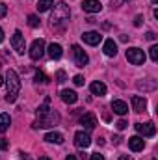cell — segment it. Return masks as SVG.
I'll list each match as a JSON object with an SVG mask.
<instances>
[{
    "label": "cell",
    "mask_w": 158,
    "mask_h": 160,
    "mask_svg": "<svg viewBox=\"0 0 158 160\" xmlns=\"http://www.w3.org/2000/svg\"><path fill=\"white\" fill-rule=\"evenodd\" d=\"M145 38H147L149 41H155V38H156V36H155V32H147V34H145Z\"/></svg>",
    "instance_id": "33"
},
{
    "label": "cell",
    "mask_w": 158,
    "mask_h": 160,
    "mask_svg": "<svg viewBox=\"0 0 158 160\" xmlns=\"http://www.w3.org/2000/svg\"><path fill=\"white\" fill-rule=\"evenodd\" d=\"M141 21H143V19H141V15H138V17H136V21H134V24H136V26H140V24H141Z\"/></svg>",
    "instance_id": "35"
},
{
    "label": "cell",
    "mask_w": 158,
    "mask_h": 160,
    "mask_svg": "<svg viewBox=\"0 0 158 160\" xmlns=\"http://www.w3.org/2000/svg\"><path fill=\"white\" fill-rule=\"evenodd\" d=\"M36 82H41V84H47V82H48V78H47V77H45L43 73H39V71H37V73H36Z\"/></svg>",
    "instance_id": "27"
},
{
    "label": "cell",
    "mask_w": 158,
    "mask_h": 160,
    "mask_svg": "<svg viewBox=\"0 0 158 160\" xmlns=\"http://www.w3.org/2000/svg\"><path fill=\"white\" fill-rule=\"evenodd\" d=\"M62 101L67 102V104H75V102L78 101V95H77V91H73V89H63V91H62Z\"/></svg>",
    "instance_id": "17"
},
{
    "label": "cell",
    "mask_w": 158,
    "mask_h": 160,
    "mask_svg": "<svg viewBox=\"0 0 158 160\" xmlns=\"http://www.w3.org/2000/svg\"><path fill=\"white\" fill-rule=\"evenodd\" d=\"M123 2H125V0H112V8H119Z\"/></svg>",
    "instance_id": "34"
},
{
    "label": "cell",
    "mask_w": 158,
    "mask_h": 160,
    "mask_svg": "<svg viewBox=\"0 0 158 160\" xmlns=\"http://www.w3.org/2000/svg\"><path fill=\"white\" fill-rule=\"evenodd\" d=\"M11 47L17 54H24L26 52V41H24V36L21 30H15V34L11 36Z\"/></svg>",
    "instance_id": "5"
},
{
    "label": "cell",
    "mask_w": 158,
    "mask_h": 160,
    "mask_svg": "<svg viewBox=\"0 0 158 160\" xmlns=\"http://www.w3.org/2000/svg\"><path fill=\"white\" fill-rule=\"evenodd\" d=\"M2 84H4V78H2V77H0V86H2Z\"/></svg>",
    "instance_id": "41"
},
{
    "label": "cell",
    "mask_w": 158,
    "mask_h": 160,
    "mask_svg": "<svg viewBox=\"0 0 158 160\" xmlns=\"http://www.w3.org/2000/svg\"><path fill=\"white\" fill-rule=\"evenodd\" d=\"M82 9L87 13H99L102 9V4L99 0H84L82 2Z\"/></svg>",
    "instance_id": "10"
},
{
    "label": "cell",
    "mask_w": 158,
    "mask_h": 160,
    "mask_svg": "<svg viewBox=\"0 0 158 160\" xmlns=\"http://www.w3.org/2000/svg\"><path fill=\"white\" fill-rule=\"evenodd\" d=\"M62 54H63L62 45H58V43H50V45H48V56H50L52 60H60Z\"/></svg>",
    "instance_id": "16"
},
{
    "label": "cell",
    "mask_w": 158,
    "mask_h": 160,
    "mask_svg": "<svg viewBox=\"0 0 158 160\" xmlns=\"http://www.w3.org/2000/svg\"><path fill=\"white\" fill-rule=\"evenodd\" d=\"M75 145L80 147V149H86V147L91 145V138H89V134H87L86 130H78V132L75 134Z\"/></svg>",
    "instance_id": "8"
},
{
    "label": "cell",
    "mask_w": 158,
    "mask_h": 160,
    "mask_svg": "<svg viewBox=\"0 0 158 160\" xmlns=\"http://www.w3.org/2000/svg\"><path fill=\"white\" fill-rule=\"evenodd\" d=\"M130 102H132V110H134V112H143V110L147 108V99H145V97L134 95V97L130 99Z\"/></svg>",
    "instance_id": "11"
},
{
    "label": "cell",
    "mask_w": 158,
    "mask_h": 160,
    "mask_svg": "<svg viewBox=\"0 0 158 160\" xmlns=\"http://www.w3.org/2000/svg\"><path fill=\"white\" fill-rule=\"evenodd\" d=\"M126 60L132 63V65H141L145 62V52L138 47H130L126 50Z\"/></svg>",
    "instance_id": "4"
},
{
    "label": "cell",
    "mask_w": 158,
    "mask_h": 160,
    "mask_svg": "<svg viewBox=\"0 0 158 160\" xmlns=\"http://www.w3.org/2000/svg\"><path fill=\"white\" fill-rule=\"evenodd\" d=\"M149 54H151V60L153 62H158V45H153L149 48Z\"/></svg>",
    "instance_id": "25"
},
{
    "label": "cell",
    "mask_w": 158,
    "mask_h": 160,
    "mask_svg": "<svg viewBox=\"0 0 158 160\" xmlns=\"http://www.w3.org/2000/svg\"><path fill=\"white\" fill-rule=\"evenodd\" d=\"M2 41H4V30L0 28V43H2Z\"/></svg>",
    "instance_id": "37"
},
{
    "label": "cell",
    "mask_w": 158,
    "mask_h": 160,
    "mask_svg": "<svg viewBox=\"0 0 158 160\" xmlns=\"http://www.w3.org/2000/svg\"><path fill=\"white\" fill-rule=\"evenodd\" d=\"M65 78H67L65 71H58V73H56V82H58V84H63V82H65Z\"/></svg>",
    "instance_id": "26"
},
{
    "label": "cell",
    "mask_w": 158,
    "mask_h": 160,
    "mask_svg": "<svg viewBox=\"0 0 158 160\" xmlns=\"http://www.w3.org/2000/svg\"><path fill=\"white\" fill-rule=\"evenodd\" d=\"M128 147H130L134 153H138V151H143L145 142H143V138H140V136H132V138H128Z\"/></svg>",
    "instance_id": "14"
},
{
    "label": "cell",
    "mask_w": 158,
    "mask_h": 160,
    "mask_svg": "<svg viewBox=\"0 0 158 160\" xmlns=\"http://www.w3.org/2000/svg\"><path fill=\"white\" fill-rule=\"evenodd\" d=\"M30 58L32 60H39L43 58V54H45V41L43 39H36L32 43V47H30Z\"/></svg>",
    "instance_id": "7"
},
{
    "label": "cell",
    "mask_w": 158,
    "mask_h": 160,
    "mask_svg": "<svg viewBox=\"0 0 158 160\" xmlns=\"http://www.w3.org/2000/svg\"><path fill=\"white\" fill-rule=\"evenodd\" d=\"M126 125H128V123H126L125 119H119L117 123H116V127H117L119 130H123V128H126Z\"/></svg>",
    "instance_id": "30"
},
{
    "label": "cell",
    "mask_w": 158,
    "mask_h": 160,
    "mask_svg": "<svg viewBox=\"0 0 158 160\" xmlns=\"http://www.w3.org/2000/svg\"><path fill=\"white\" fill-rule=\"evenodd\" d=\"M89 89H91V93L93 95H106V86L102 84V82H93L91 86H89Z\"/></svg>",
    "instance_id": "19"
},
{
    "label": "cell",
    "mask_w": 158,
    "mask_h": 160,
    "mask_svg": "<svg viewBox=\"0 0 158 160\" xmlns=\"http://www.w3.org/2000/svg\"><path fill=\"white\" fill-rule=\"evenodd\" d=\"M73 58H75V63H77L78 67L87 65V62H89L87 54L84 52V48H82V47H78V45H73Z\"/></svg>",
    "instance_id": "6"
},
{
    "label": "cell",
    "mask_w": 158,
    "mask_h": 160,
    "mask_svg": "<svg viewBox=\"0 0 158 160\" xmlns=\"http://www.w3.org/2000/svg\"><path fill=\"white\" fill-rule=\"evenodd\" d=\"M91 160H104V157H102L101 153H93V155H91Z\"/></svg>",
    "instance_id": "32"
},
{
    "label": "cell",
    "mask_w": 158,
    "mask_h": 160,
    "mask_svg": "<svg viewBox=\"0 0 158 160\" xmlns=\"http://www.w3.org/2000/svg\"><path fill=\"white\" fill-rule=\"evenodd\" d=\"M50 99H45V104L37 110V121L34 123V128H48L60 123V114L48 108Z\"/></svg>",
    "instance_id": "1"
},
{
    "label": "cell",
    "mask_w": 158,
    "mask_h": 160,
    "mask_svg": "<svg viewBox=\"0 0 158 160\" xmlns=\"http://www.w3.org/2000/svg\"><path fill=\"white\" fill-rule=\"evenodd\" d=\"M65 160H77V157H75V155H69V157H67Z\"/></svg>",
    "instance_id": "38"
},
{
    "label": "cell",
    "mask_w": 158,
    "mask_h": 160,
    "mask_svg": "<svg viewBox=\"0 0 158 160\" xmlns=\"http://www.w3.org/2000/svg\"><path fill=\"white\" fill-rule=\"evenodd\" d=\"M45 140L48 143H63V134L62 132H48L45 136Z\"/></svg>",
    "instance_id": "20"
},
{
    "label": "cell",
    "mask_w": 158,
    "mask_h": 160,
    "mask_svg": "<svg viewBox=\"0 0 158 160\" xmlns=\"http://www.w3.org/2000/svg\"><path fill=\"white\" fill-rule=\"evenodd\" d=\"M69 17H71V9H69V6L65 4V2H60V4H56L54 6V11H52V15H50V21H52V24L54 26H65L67 22H69Z\"/></svg>",
    "instance_id": "3"
},
{
    "label": "cell",
    "mask_w": 158,
    "mask_h": 160,
    "mask_svg": "<svg viewBox=\"0 0 158 160\" xmlns=\"http://www.w3.org/2000/svg\"><path fill=\"white\" fill-rule=\"evenodd\" d=\"M80 123L84 125L86 130H93V128L97 127V118H95L93 114H84V116L80 118Z\"/></svg>",
    "instance_id": "12"
},
{
    "label": "cell",
    "mask_w": 158,
    "mask_h": 160,
    "mask_svg": "<svg viewBox=\"0 0 158 160\" xmlns=\"http://www.w3.org/2000/svg\"><path fill=\"white\" fill-rule=\"evenodd\" d=\"M73 82H75L77 86H84V77H82V75H77V77L73 78Z\"/></svg>",
    "instance_id": "29"
},
{
    "label": "cell",
    "mask_w": 158,
    "mask_h": 160,
    "mask_svg": "<svg viewBox=\"0 0 158 160\" xmlns=\"http://www.w3.org/2000/svg\"><path fill=\"white\" fill-rule=\"evenodd\" d=\"M138 88H140V89H147V91H151V89H155V88H156V84H155V82H151V84L138 82Z\"/></svg>",
    "instance_id": "24"
},
{
    "label": "cell",
    "mask_w": 158,
    "mask_h": 160,
    "mask_svg": "<svg viewBox=\"0 0 158 160\" xmlns=\"http://www.w3.org/2000/svg\"><path fill=\"white\" fill-rule=\"evenodd\" d=\"M39 160H50L48 157H39Z\"/></svg>",
    "instance_id": "39"
},
{
    "label": "cell",
    "mask_w": 158,
    "mask_h": 160,
    "mask_svg": "<svg viewBox=\"0 0 158 160\" xmlns=\"http://www.w3.org/2000/svg\"><path fill=\"white\" fill-rule=\"evenodd\" d=\"M119 160H132L130 157H126V155H123V157H119Z\"/></svg>",
    "instance_id": "36"
},
{
    "label": "cell",
    "mask_w": 158,
    "mask_h": 160,
    "mask_svg": "<svg viewBox=\"0 0 158 160\" xmlns=\"http://www.w3.org/2000/svg\"><path fill=\"white\" fill-rule=\"evenodd\" d=\"M151 2H153V4H155V6H156V4H158V0H151Z\"/></svg>",
    "instance_id": "40"
},
{
    "label": "cell",
    "mask_w": 158,
    "mask_h": 160,
    "mask_svg": "<svg viewBox=\"0 0 158 160\" xmlns=\"http://www.w3.org/2000/svg\"><path fill=\"white\" fill-rule=\"evenodd\" d=\"M82 39L86 41L87 45H99L102 41V36L99 32H84L82 34Z\"/></svg>",
    "instance_id": "13"
},
{
    "label": "cell",
    "mask_w": 158,
    "mask_h": 160,
    "mask_svg": "<svg viewBox=\"0 0 158 160\" xmlns=\"http://www.w3.org/2000/svg\"><path fill=\"white\" fill-rule=\"evenodd\" d=\"M102 50H104L106 56H116V54H117V43H116L114 39H106L104 41V48H102Z\"/></svg>",
    "instance_id": "18"
},
{
    "label": "cell",
    "mask_w": 158,
    "mask_h": 160,
    "mask_svg": "<svg viewBox=\"0 0 158 160\" xmlns=\"http://www.w3.org/2000/svg\"><path fill=\"white\" fill-rule=\"evenodd\" d=\"M7 147H9L7 140H6V138H0V149H7Z\"/></svg>",
    "instance_id": "31"
},
{
    "label": "cell",
    "mask_w": 158,
    "mask_h": 160,
    "mask_svg": "<svg viewBox=\"0 0 158 160\" xmlns=\"http://www.w3.org/2000/svg\"><path fill=\"white\" fill-rule=\"evenodd\" d=\"M9 125H11V118H9V114H0V132H2V134L9 128Z\"/></svg>",
    "instance_id": "21"
},
{
    "label": "cell",
    "mask_w": 158,
    "mask_h": 160,
    "mask_svg": "<svg viewBox=\"0 0 158 160\" xmlns=\"http://www.w3.org/2000/svg\"><path fill=\"white\" fill-rule=\"evenodd\" d=\"M112 110H114L117 116H125V114H128V104H126L125 101L116 99V101H112Z\"/></svg>",
    "instance_id": "15"
},
{
    "label": "cell",
    "mask_w": 158,
    "mask_h": 160,
    "mask_svg": "<svg viewBox=\"0 0 158 160\" xmlns=\"http://www.w3.org/2000/svg\"><path fill=\"white\" fill-rule=\"evenodd\" d=\"M28 24H30L32 28H37V26H39V17H37V15H28Z\"/></svg>",
    "instance_id": "23"
},
{
    "label": "cell",
    "mask_w": 158,
    "mask_h": 160,
    "mask_svg": "<svg viewBox=\"0 0 158 160\" xmlns=\"http://www.w3.org/2000/svg\"><path fill=\"white\" fill-rule=\"evenodd\" d=\"M6 13H7V6H6L4 2H0V19L6 17Z\"/></svg>",
    "instance_id": "28"
},
{
    "label": "cell",
    "mask_w": 158,
    "mask_h": 160,
    "mask_svg": "<svg viewBox=\"0 0 158 160\" xmlns=\"http://www.w3.org/2000/svg\"><path fill=\"white\" fill-rule=\"evenodd\" d=\"M6 86H7L6 101L7 102H15L17 97H19V91H21V80H19V75L13 69H9L7 75H6Z\"/></svg>",
    "instance_id": "2"
},
{
    "label": "cell",
    "mask_w": 158,
    "mask_h": 160,
    "mask_svg": "<svg viewBox=\"0 0 158 160\" xmlns=\"http://www.w3.org/2000/svg\"><path fill=\"white\" fill-rule=\"evenodd\" d=\"M136 130L140 132V134H143V136H155L156 134V127L153 125V123H138L136 125Z\"/></svg>",
    "instance_id": "9"
},
{
    "label": "cell",
    "mask_w": 158,
    "mask_h": 160,
    "mask_svg": "<svg viewBox=\"0 0 158 160\" xmlns=\"http://www.w3.org/2000/svg\"><path fill=\"white\" fill-rule=\"evenodd\" d=\"M52 6H54V0H39V2H37V9H39L41 13H43V11H48Z\"/></svg>",
    "instance_id": "22"
}]
</instances>
